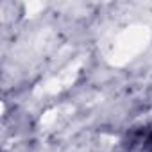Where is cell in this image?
Wrapping results in <instances>:
<instances>
[{
  "mask_svg": "<svg viewBox=\"0 0 152 152\" xmlns=\"http://www.w3.org/2000/svg\"><path fill=\"white\" fill-rule=\"evenodd\" d=\"M140 152H152V132H150V134H147V138L143 140Z\"/></svg>",
  "mask_w": 152,
  "mask_h": 152,
  "instance_id": "cell-1",
  "label": "cell"
}]
</instances>
